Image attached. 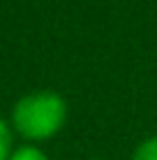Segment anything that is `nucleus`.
<instances>
[{"label":"nucleus","mask_w":157,"mask_h":160,"mask_svg":"<svg viewBox=\"0 0 157 160\" xmlns=\"http://www.w3.org/2000/svg\"><path fill=\"white\" fill-rule=\"evenodd\" d=\"M93 160H99V158H93Z\"/></svg>","instance_id":"obj_5"},{"label":"nucleus","mask_w":157,"mask_h":160,"mask_svg":"<svg viewBox=\"0 0 157 160\" xmlns=\"http://www.w3.org/2000/svg\"><path fill=\"white\" fill-rule=\"evenodd\" d=\"M9 160H48V156L39 144H21L14 146Z\"/></svg>","instance_id":"obj_2"},{"label":"nucleus","mask_w":157,"mask_h":160,"mask_svg":"<svg viewBox=\"0 0 157 160\" xmlns=\"http://www.w3.org/2000/svg\"><path fill=\"white\" fill-rule=\"evenodd\" d=\"M67 112V100L60 93L51 88L32 91L14 102L9 125L25 144H42L53 139L65 128Z\"/></svg>","instance_id":"obj_1"},{"label":"nucleus","mask_w":157,"mask_h":160,"mask_svg":"<svg viewBox=\"0 0 157 160\" xmlns=\"http://www.w3.org/2000/svg\"><path fill=\"white\" fill-rule=\"evenodd\" d=\"M12 151H14V130L0 116V160H9Z\"/></svg>","instance_id":"obj_3"},{"label":"nucleus","mask_w":157,"mask_h":160,"mask_svg":"<svg viewBox=\"0 0 157 160\" xmlns=\"http://www.w3.org/2000/svg\"><path fill=\"white\" fill-rule=\"evenodd\" d=\"M129 160H157V135L145 137L143 142H139Z\"/></svg>","instance_id":"obj_4"}]
</instances>
